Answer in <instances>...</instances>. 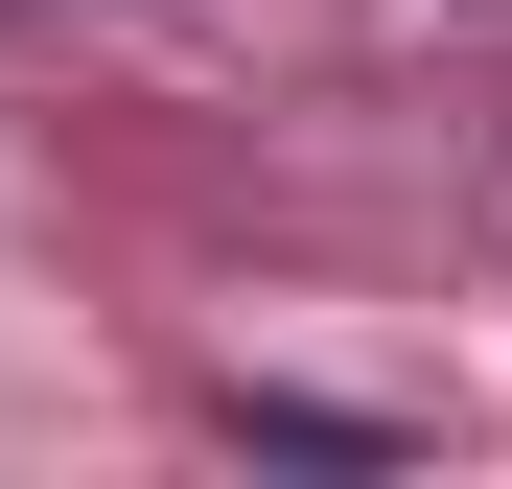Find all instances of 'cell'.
Here are the masks:
<instances>
[{
	"label": "cell",
	"instance_id": "6da1fadb",
	"mask_svg": "<svg viewBox=\"0 0 512 489\" xmlns=\"http://www.w3.org/2000/svg\"><path fill=\"white\" fill-rule=\"evenodd\" d=\"M256 466H396V420H350V396H233Z\"/></svg>",
	"mask_w": 512,
	"mask_h": 489
}]
</instances>
